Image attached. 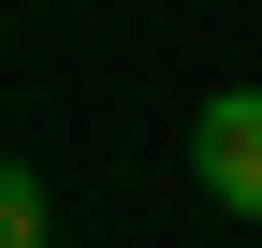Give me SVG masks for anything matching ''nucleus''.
I'll list each match as a JSON object with an SVG mask.
<instances>
[{
    "instance_id": "nucleus-1",
    "label": "nucleus",
    "mask_w": 262,
    "mask_h": 248,
    "mask_svg": "<svg viewBox=\"0 0 262 248\" xmlns=\"http://www.w3.org/2000/svg\"><path fill=\"white\" fill-rule=\"evenodd\" d=\"M189 175H204L219 219H262V88H219L189 117Z\"/></svg>"
},
{
    "instance_id": "nucleus-2",
    "label": "nucleus",
    "mask_w": 262,
    "mask_h": 248,
    "mask_svg": "<svg viewBox=\"0 0 262 248\" xmlns=\"http://www.w3.org/2000/svg\"><path fill=\"white\" fill-rule=\"evenodd\" d=\"M44 234H58V204H44V175L15 161V175H0V248H44Z\"/></svg>"
}]
</instances>
